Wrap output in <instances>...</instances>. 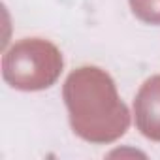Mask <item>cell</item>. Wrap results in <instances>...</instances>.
Listing matches in <instances>:
<instances>
[{"instance_id":"6da1fadb","label":"cell","mask_w":160,"mask_h":160,"mask_svg":"<svg viewBox=\"0 0 160 160\" xmlns=\"http://www.w3.org/2000/svg\"><path fill=\"white\" fill-rule=\"evenodd\" d=\"M72 130L91 143H111L124 136L130 113L108 72L96 66L73 70L62 89Z\"/></svg>"},{"instance_id":"7a4b0ae2","label":"cell","mask_w":160,"mask_h":160,"mask_svg":"<svg viewBox=\"0 0 160 160\" xmlns=\"http://www.w3.org/2000/svg\"><path fill=\"white\" fill-rule=\"evenodd\" d=\"M62 64L57 45L42 38H27L6 51L2 75L17 91H43L58 79Z\"/></svg>"},{"instance_id":"3957f363","label":"cell","mask_w":160,"mask_h":160,"mask_svg":"<svg viewBox=\"0 0 160 160\" xmlns=\"http://www.w3.org/2000/svg\"><path fill=\"white\" fill-rule=\"evenodd\" d=\"M138 130L151 141H160V73L149 77L134 100Z\"/></svg>"},{"instance_id":"277c9868","label":"cell","mask_w":160,"mask_h":160,"mask_svg":"<svg viewBox=\"0 0 160 160\" xmlns=\"http://www.w3.org/2000/svg\"><path fill=\"white\" fill-rule=\"evenodd\" d=\"M132 13L147 23V25H160V0H128Z\"/></svg>"}]
</instances>
